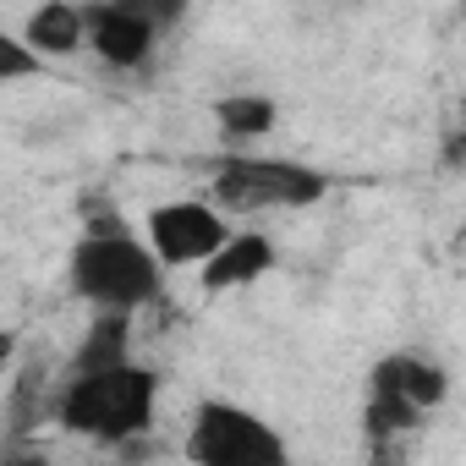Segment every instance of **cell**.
I'll use <instances>...</instances> for the list:
<instances>
[{
  "mask_svg": "<svg viewBox=\"0 0 466 466\" xmlns=\"http://www.w3.org/2000/svg\"><path fill=\"white\" fill-rule=\"evenodd\" d=\"M329 198V176L308 159L286 154H219L208 176V203L225 219H258V214H297Z\"/></svg>",
  "mask_w": 466,
  "mask_h": 466,
  "instance_id": "3",
  "label": "cell"
},
{
  "mask_svg": "<svg viewBox=\"0 0 466 466\" xmlns=\"http://www.w3.org/2000/svg\"><path fill=\"white\" fill-rule=\"evenodd\" d=\"M17 39H23L45 66H50V61H72V56H83V45H88V34H83V6H77V0H45V6H34V12L23 17Z\"/></svg>",
  "mask_w": 466,
  "mask_h": 466,
  "instance_id": "10",
  "label": "cell"
},
{
  "mask_svg": "<svg viewBox=\"0 0 466 466\" xmlns=\"http://www.w3.org/2000/svg\"><path fill=\"white\" fill-rule=\"evenodd\" d=\"M50 66L12 34V28H0V88H12V83H34V77H45Z\"/></svg>",
  "mask_w": 466,
  "mask_h": 466,
  "instance_id": "12",
  "label": "cell"
},
{
  "mask_svg": "<svg viewBox=\"0 0 466 466\" xmlns=\"http://www.w3.org/2000/svg\"><path fill=\"white\" fill-rule=\"evenodd\" d=\"M0 466H56L45 450H34V444H23V450H12V455H0Z\"/></svg>",
  "mask_w": 466,
  "mask_h": 466,
  "instance_id": "13",
  "label": "cell"
},
{
  "mask_svg": "<svg viewBox=\"0 0 466 466\" xmlns=\"http://www.w3.org/2000/svg\"><path fill=\"white\" fill-rule=\"evenodd\" d=\"M275 264H280V248H275L269 230H258V225L237 230V225H230V237L219 242V253L198 269V286L208 297H230V291H248L264 275H275Z\"/></svg>",
  "mask_w": 466,
  "mask_h": 466,
  "instance_id": "8",
  "label": "cell"
},
{
  "mask_svg": "<svg viewBox=\"0 0 466 466\" xmlns=\"http://www.w3.org/2000/svg\"><path fill=\"white\" fill-rule=\"evenodd\" d=\"M450 400V368L422 357V351H390L368 373V433L373 439H400L411 433L428 411Z\"/></svg>",
  "mask_w": 466,
  "mask_h": 466,
  "instance_id": "5",
  "label": "cell"
},
{
  "mask_svg": "<svg viewBox=\"0 0 466 466\" xmlns=\"http://www.w3.org/2000/svg\"><path fill=\"white\" fill-rule=\"evenodd\" d=\"M187 466H302L291 439L258 411L230 395H203L181 428Z\"/></svg>",
  "mask_w": 466,
  "mask_h": 466,
  "instance_id": "4",
  "label": "cell"
},
{
  "mask_svg": "<svg viewBox=\"0 0 466 466\" xmlns=\"http://www.w3.org/2000/svg\"><path fill=\"white\" fill-rule=\"evenodd\" d=\"M83 34H88V56H99L110 72H143L159 50V17L154 6L137 0H99L83 6Z\"/></svg>",
  "mask_w": 466,
  "mask_h": 466,
  "instance_id": "7",
  "label": "cell"
},
{
  "mask_svg": "<svg viewBox=\"0 0 466 466\" xmlns=\"http://www.w3.org/2000/svg\"><path fill=\"white\" fill-rule=\"evenodd\" d=\"M208 116H214V127H219L225 154H253V148L280 127V105H275L269 94H258V88L219 94V99L208 105Z\"/></svg>",
  "mask_w": 466,
  "mask_h": 466,
  "instance_id": "9",
  "label": "cell"
},
{
  "mask_svg": "<svg viewBox=\"0 0 466 466\" xmlns=\"http://www.w3.org/2000/svg\"><path fill=\"white\" fill-rule=\"evenodd\" d=\"M143 248L154 253V264L170 269H203L219 242L230 237V219L208 203V198H165L143 214Z\"/></svg>",
  "mask_w": 466,
  "mask_h": 466,
  "instance_id": "6",
  "label": "cell"
},
{
  "mask_svg": "<svg viewBox=\"0 0 466 466\" xmlns=\"http://www.w3.org/2000/svg\"><path fill=\"white\" fill-rule=\"evenodd\" d=\"M50 417H56V428H66L72 439H88V444L148 439L154 422H159V373L137 357H127L116 368L72 373L56 390Z\"/></svg>",
  "mask_w": 466,
  "mask_h": 466,
  "instance_id": "1",
  "label": "cell"
},
{
  "mask_svg": "<svg viewBox=\"0 0 466 466\" xmlns=\"http://www.w3.org/2000/svg\"><path fill=\"white\" fill-rule=\"evenodd\" d=\"M66 286L94 313L137 319L143 308H154L165 297V269L154 264V253L143 248L137 230H127L121 214H116V219H88V230L72 242Z\"/></svg>",
  "mask_w": 466,
  "mask_h": 466,
  "instance_id": "2",
  "label": "cell"
},
{
  "mask_svg": "<svg viewBox=\"0 0 466 466\" xmlns=\"http://www.w3.org/2000/svg\"><path fill=\"white\" fill-rule=\"evenodd\" d=\"M132 357V319L121 313H94V324L83 329L77 351H72V373H88V368H116Z\"/></svg>",
  "mask_w": 466,
  "mask_h": 466,
  "instance_id": "11",
  "label": "cell"
},
{
  "mask_svg": "<svg viewBox=\"0 0 466 466\" xmlns=\"http://www.w3.org/2000/svg\"><path fill=\"white\" fill-rule=\"evenodd\" d=\"M17 346H23V335H17V329H0V373L17 362Z\"/></svg>",
  "mask_w": 466,
  "mask_h": 466,
  "instance_id": "14",
  "label": "cell"
}]
</instances>
